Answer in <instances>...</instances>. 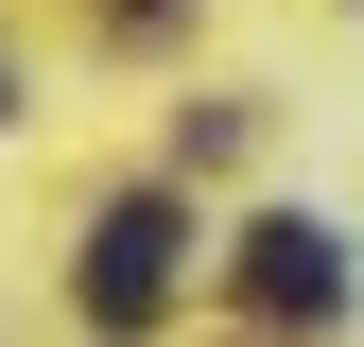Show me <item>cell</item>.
Here are the masks:
<instances>
[{"mask_svg":"<svg viewBox=\"0 0 364 347\" xmlns=\"http://www.w3.org/2000/svg\"><path fill=\"white\" fill-rule=\"evenodd\" d=\"M173 260H191V208H173V191H122L105 226H87V260H70L87 330H156L173 313Z\"/></svg>","mask_w":364,"mask_h":347,"instance_id":"obj_1","label":"cell"},{"mask_svg":"<svg viewBox=\"0 0 364 347\" xmlns=\"http://www.w3.org/2000/svg\"><path fill=\"white\" fill-rule=\"evenodd\" d=\"M243 295H260L278 330H330V313H347V226H312V208L243 226Z\"/></svg>","mask_w":364,"mask_h":347,"instance_id":"obj_2","label":"cell"}]
</instances>
